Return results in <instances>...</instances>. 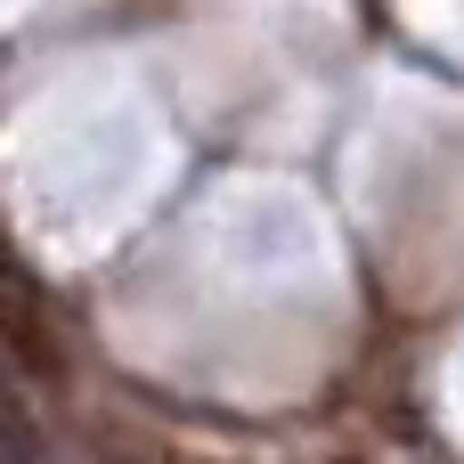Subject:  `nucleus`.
I'll list each match as a JSON object with an SVG mask.
<instances>
[{"instance_id":"obj_1","label":"nucleus","mask_w":464,"mask_h":464,"mask_svg":"<svg viewBox=\"0 0 464 464\" xmlns=\"http://www.w3.org/2000/svg\"><path fill=\"white\" fill-rule=\"evenodd\" d=\"M0 351H8V367H24V375H41V383H57V334H49V318H41V294H33V277H24V261L8 253V237H0Z\"/></svg>"}]
</instances>
